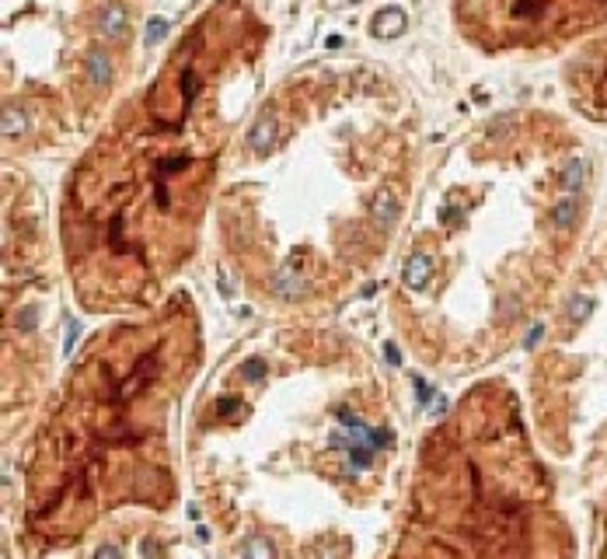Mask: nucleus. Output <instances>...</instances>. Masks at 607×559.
<instances>
[{
    "mask_svg": "<svg viewBox=\"0 0 607 559\" xmlns=\"http://www.w3.org/2000/svg\"><path fill=\"white\" fill-rule=\"evenodd\" d=\"M429 273H433V259H429L426 252H416V255L405 262V284H409L412 291H423L426 280H429Z\"/></svg>",
    "mask_w": 607,
    "mask_h": 559,
    "instance_id": "f257e3e1",
    "label": "nucleus"
},
{
    "mask_svg": "<svg viewBox=\"0 0 607 559\" xmlns=\"http://www.w3.org/2000/svg\"><path fill=\"white\" fill-rule=\"evenodd\" d=\"M241 559H276V545L265 535H248L241 545Z\"/></svg>",
    "mask_w": 607,
    "mask_h": 559,
    "instance_id": "f03ea898",
    "label": "nucleus"
},
{
    "mask_svg": "<svg viewBox=\"0 0 607 559\" xmlns=\"http://www.w3.org/2000/svg\"><path fill=\"white\" fill-rule=\"evenodd\" d=\"M576 210H579V203H576V196L569 192L565 199L555 203V210H551V224H555V227H572V224H576Z\"/></svg>",
    "mask_w": 607,
    "mask_h": 559,
    "instance_id": "7ed1b4c3",
    "label": "nucleus"
},
{
    "mask_svg": "<svg viewBox=\"0 0 607 559\" xmlns=\"http://www.w3.org/2000/svg\"><path fill=\"white\" fill-rule=\"evenodd\" d=\"M579 185H583V158H569L565 168H562V189L576 192Z\"/></svg>",
    "mask_w": 607,
    "mask_h": 559,
    "instance_id": "20e7f679",
    "label": "nucleus"
},
{
    "mask_svg": "<svg viewBox=\"0 0 607 559\" xmlns=\"http://www.w3.org/2000/svg\"><path fill=\"white\" fill-rule=\"evenodd\" d=\"M590 312H593V298H576V301H572V308H569L572 322H586V319H590Z\"/></svg>",
    "mask_w": 607,
    "mask_h": 559,
    "instance_id": "39448f33",
    "label": "nucleus"
},
{
    "mask_svg": "<svg viewBox=\"0 0 607 559\" xmlns=\"http://www.w3.org/2000/svg\"><path fill=\"white\" fill-rule=\"evenodd\" d=\"M95 559H123V549H119V545H112V542H105V545H98V549H95Z\"/></svg>",
    "mask_w": 607,
    "mask_h": 559,
    "instance_id": "423d86ee",
    "label": "nucleus"
},
{
    "mask_svg": "<svg viewBox=\"0 0 607 559\" xmlns=\"http://www.w3.org/2000/svg\"><path fill=\"white\" fill-rule=\"evenodd\" d=\"M262 374H265V364H262V360H248V364H244V378H248V381H258Z\"/></svg>",
    "mask_w": 607,
    "mask_h": 559,
    "instance_id": "0eeeda50",
    "label": "nucleus"
}]
</instances>
